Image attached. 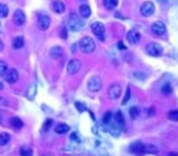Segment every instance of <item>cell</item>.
<instances>
[{
  "label": "cell",
  "instance_id": "obj_1",
  "mask_svg": "<svg viewBox=\"0 0 178 156\" xmlns=\"http://www.w3.org/2000/svg\"><path fill=\"white\" fill-rule=\"evenodd\" d=\"M79 48L83 53L86 54H90L95 50V42L90 38V37H83L79 40Z\"/></svg>",
  "mask_w": 178,
  "mask_h": 156
},
{
  "label": "cell",
  "instance_id": "obj_2",
  "mask_svg": "<svg viewBox=\"0 0 178 156\" xmlns=\"http://www.w3.org/2000/svg\"><path fill=\"white\" fill-rule=\"evenodd\" d=\"M67 25H68V28L71 29L72 32H78L81 31L83 27V23L79 18V16H77L76 14H71L68 17V21H67Z\"/></svg>",
  "mask_w": 178,
  "mask_h": 156
},
{
  "label": "cell",
  "instance_id": "obj_3",
  "mask_svg": "<svg viewBox=\"0 0 178 156\" xmlns=\"http://www.w3.org/2000/svg\"><path fill=\"white\" fill-rule=\"evenodd\" d=\"M103 87V82H101V78L99 76H93L90 77L88 81V89L93 93H96L101 89Z\"/></svg>",
  "mask_w": 178,
  "mask_h": 156
},
{
  "label": "cell",
  "instance_id": "obj_4",
  "mask_svg": "<svg viewBox=\"0 0 178 156\" xmlns=\"http://www.w3.org/2000/svg\"><path fill=\"white\" fill-rule=\"evenodd\" d=\"M90 28L91 32L100 39V40H104L105 39V26L101 22H94L90 25Z\"/></svg>",
  "mask_w": 178,
  "mask_h": 156
},
{
  "label": "cell",
  "instance_id": "obj_5",
  "mask_svg": "<svg viewBox=\"0 0 178 156\" xmlns=\"http://www.w3.org/2000/svg\"><path fill=\"white\" fill-rule=\"evenodd\" d=\"M162 46L157 43H150L147 45V53L151 56H160L162 54Z\"/></svg>",
  "mask_w": 178,
  "mask_h": 156
},
{
  "label": "cell",
  "instance_id": "obj_6",
  "mask_svg": "<svg viewBox=\"0 0 178 156\" xmlns=\"http://www.w3.org/2000/svg\"><path fill=\"white\" fill-rule=\"evenodd\" d=\"M129 151L137 156H143L145 154V144H143L140 142L133 143L129 146Z\"/></svg>",
  "mask_w": 178,
  "mask_h": 156
},
{
  "label": "cell",
  "instance_id": "obj_7",
  "mask_svg": "<svg viewBox=\"0 0 178 156\" xmlns=\"http://www.w3.org/2000/svg\"><path fill=\"white\" fill-rule=\"evenodd\" d=\"M155 12V5L151 2V1H145L140 6V14L145 17H149Z\"/></svg>",
  "mask_w": 178,
  "mask_h": 156
},
{
  "label": "cell",
  "instance_id": "obj_8",
  "mask_svg": "<svg viewBox=\"0 0 178 156\" xmlns=\"http://www.w3.org/2000/svg\"><path fill=\"white\" fill-rule=\"evenodd\" d=\"M81 67H82L81 61L77 60V59H72L67 64V73L68 74H76L77 72L81 70Z\"/></svg>",
  "mask_w": 178,
  "mask_h": 156
},
{
  "label": "cell",
  "instance_id": "obj_9",
  "mask_svg": "<svg viewBox=\"0 0 178 156\" xmlns=\"http://www.w3.org/2000/svg\"><path fill=\"white\" fill-rule=\"evenodd\" d=\"M151 32H152L155 35H157V37L163 35V34L166 33V26H165V23L161 22V21L154 22V23L151 25Z\"/></svg>",
  "mask_w": 178,
  "mask_h": 156
},
{
  "label": "cell",
  "instance_id": "obj_10",
  "mask_svg": "<svg viewBox=\"0 0 178 156\" xmlns=\"http://www.w3.org/2000/svg\"><path fill=\"white\" fill-rule=\"evenodd\" d=\"M50 17L46 16V15H40L37 20V26L40 31H46V29L50 27Z\"/></svg>",
  "mask_w": 178,
  "mask_h": 156
},
{
  "label": "cell",
  "instance_id": "obj_11",
  "mask_svg": "<svg viewBox=\"0 0 178 156\" xmlns=\"http://www.w3.org/2000/svg\"><path fill=\"white\" fill-rule=\"evenodd\" d=\"M121 92H122L121 85L112 84L109 88V90H107V95H109L110 99H119V97H121Z\"/></svg>",
  "mask_w": 178,
  "mask_h": 156
},
{
  "label": "cell",
  "instance_id": "obj_12",
  "mask_svg": "<svg viewBox=\"0 0 178 156\" xmlns=\"http://www.w3.org/2000/svg\"><path fill=\"white\" fill-rule=\"evenodd\" d=\"M5 81L10 84H14L18 81V72L16 71L15 69H11V70H7L6 74H5Z\"/></svg>",
  "mask_w": 178,
  "mask_h": 156
},
{
  "label": "cell",
  "instance_id": "obj_13",
  "mask_svg": "<svg viewBox=\"0 0 178 156\" xmlns=\"http://www.w3.org/2000/svg\"><path fill=\"white\" fill-rule=\"evenodd\" d=\"M12 20H14V23L16 26H22L26 22V15L22 10H16Z\"/></svg>",
  "mask_w": 178,
  "mask_h": 156
},
{
  "label": "cell",
  "instance_id": "obj_14",
  "mask_svg": "<svg viewBox=\"0 0 178 156\" xmlns=\"http://www.w3.org/2000/svg\"><path fill=\"white\" fill-rule=\"evenodd\" d=\"M127 40L131 43V44H137V43L140 40V34H139V32H137V31H129L128 33H127Z\"/></svg>",
  "mask_w": 178,
  "mask_h": 156
},
{
  "label": "cell",
  "instance_id": "obj_15",
  "mask_svg": "<svg viewBox=\"0 0 178 156\" xmlns=\"http://www.w3.org/2000/svg\"><path fill=\"white\" fill-rule=\"evenodd\" d=\"M49 54H50V57L58 60V59H61L62 55H63V49H62L61 46H53V48L50 49Z\"/></svg>",
  "mask_w": 178,
  "mask_h": 156
},
{
  "label": "cell",
  "instance_id": "obj_16",
  "mask_svg": "<svg viewBox=\"0 0 178 156\" xmlns=\"http://www.w3.org/2000/svg\"><path fill=\"white\" fill-rule=\"evenodd\" d=\"M53 11L56 14H62L65 11V4L60 0H56L53 2Z\"/></svg>",
  "mask_w": 178,
  "mask_h": 156
},
{
  "label": "cell",
  "instance_id": "obj_17",
  "mask_svg": "<svg viewBox=\"0 0 178 156\" xmlns=\"http://www.w3.org/2000/svg\"><path fill=\"white\" fill-rule=\"evenodd\" d=\"M79 14L83 18H88L89 16L91 15V9L89 7L87 4H83L79 6Z\"/></svg>",
  "mask_w": 178,
  "mask_h": 156
},
{
  "label": "cell",
  "instance_id": "obj_18",
  "mask_svg": "<svg viewBox=\"0 0 178 156\" xmlns=\"http://www.w3.org/2000/svg\"><path fill=\"white\" fill-rule=\"evenodd\" d=\"M10 126L14 128V129H16V130H18V129H21V128L23 127V122L18 117H12L10 120Z\"/></svg>",
  "mask_w": 178,
  "mask_h": 156
},
{
  "label": "cell",
  "instance_id": "obj_19",
  "mask_svg": "<svg viewBox=\"0 0 178 156\" xmlns=\"http://www.w3.org/2000/svg\"><path fill=\"white\" fill-rule=\"evenodd\" d=\"M68 130H70V126L66 125V123H59V125L55 127V132H56L58 134H65V133H67Z\"/></svg>",
  "mask_w": 178,
  "mask_h": 156
},
{
  "label": "cell",
  "instance_id": "obj_20",
  "mask_svg": "<svg viewBox=\"0 0 178 156\" xmlns=\"http://www.w3.org/2000/svg\"><path fill=\"white\" fill-rule=\"evenodd\" d=\"M23 45H25V39H23V37H16L15 39H14V42H12L14 49H21Z\"/></svg>",
  "mask_w": 178,
  "mask_h": 156
},
{
  "label": "cell",
  "instance_id": "obj_21",
  "mask_svg": "<svg viewBox=\"0 0 178 156\" xmlns=\"http://www.w3.org/2000/svg\"><path fill=\"white\" fill-rule=\"evenodd\" d=\"M103 1H104L105 7L107 10H112L119 5V0H103Z\"/></svg>",
  "mask_w": 178,
  "mask_h": 156
},
{
  "label": "cell",
  "instance_id": "obj_22",
  "mask_svg": "<svg viewBox=\"0 0 178 156\" xmlns=\"http://www.w3.org/2000/svg\"><path fill=\"white\" fill-rule=\"evenodd\" d=\"M10 142V134L9 133H0V146L6 145L7 143Z\"/></svg>",
  "mask_w": 178,
  "mask_h": 156
},
{
  "label": "cell",
  "instance_id": "obj_23",
  "mask_svg": "<svg viewBox=\"0 0 178 156\" xmlns=\"http://www.w3.org/2000/svg\"><path fill=\"white\" fill-rule=\"evenodd\" d=\"M115 120H116V123L119 125V127L124 128V118H123V115H122V112H117L116 114V116H115Z\"/></svg>",
  "mask_w": 178,
  "mask_h": 156
},
{
  "label": "cell",
  "instance_id": "obj_24",
  "mask_svg": "<svg viewBox=\"0 0 178 156\" xmlns=\"http://www.w3.org/2000/svg\"><path fill=\"white\" fill-rule=\"evenodd\" d=\"M20 155L21 156H32L33 155V151L30 148H27V146H22L20 149Z\"/></svg>",
  "mask_w": 178,
  "mask_h": 156
},
{
  "label": "cell",
  "instance_id": "obj_25",
  "mask_svg": "<svg viewBox=\"0 0 178 156\" xmlns=\"http://www.w3.org/2000/svg\"><path fill=\"white\" fill-rule=\"evenodd\" d=\"M159 150L155 145H151V144H148L145 145V154H157Z\"/></svg>",
  "mask_w": 178,
  "mask_h": 156
},
{
  "label": "cell",
  "instance_id": "obj_26",
  "mask_svg": "<svg viewBox=\"0 0 178 156\" xmlns=\"http://www.w3.org/2000/svg\"><path fill=\"white\" fill-rule=\"evenodd\" d=\"M7 64L5 61H0V77H4L7 72Z\"/></svg>",
  "mask_w": 178,
  "mask_h": 156
},
{
  "label": "cell",
  "instance_id": "obj_27",
  "mask_svg": "<svg viewBox=\"0 0 178 156\" xmlns=\"http://www.w3.org/2000/svg\"><path fill=\"white\" fill-rule=\"evenodd\" d=\"M161 92H162V94L165 95H170L171 93H172V87L170 83H166V84L162 85V88H161Z\"/></svg>",
  "mask_w": 178,
  "mask_h": 156
},
{
  "label": "cell",
  "instance_id": "obj_28",
  "mask_svg": "<svg viewBox=\"0 0 178 156\" xmlns=\"http://www.w3.org/2000/svg\"><path fill=\"white\" fill-rule=\"evenodd\" d=\"M167 117H168V120H171V121L178 122V110H172V111H170L168 115H167Z\"/></svg>",
  "mask_w": 178,
  "mask_h": 156
},
{
  "label": "cell",
  "instance_id": "obj_29",
  "mask_svg": "<svg viewBox=\"0 0 178 156\" xmlns=\"http://www.w3.org/2000/svg\"><path fill=\"white\" fill-rule=\"evenodd\" d=\"M9 14V7L5 4H0V17H6Z\"/></svg>",
  "mask_w": 178,
  "mask_h": 156
},
{
  "label": "cell",
  "instance_id": "obj_30",
  "mask_svg": "<svg viewBox=\"0 0 178 156\" xmlns=\"http://www.w3.org/2000/svg\"><path fill=\"white\" fill-rule=\"evenodd\" d=\"M139 114H140V111H139V109L138 107H131L129 109V116H131V118H133V120H135L138 116H139Z\"/></svg>",
  "mask_w": 178,
  "mask_h": 156
},
{
  "label": "cell",
  "instance_id": "obj_31",
  "mask_svg": "<svg viewBox=\"0 0 178 156\" xmlns=\"http://www.w3.org/2000/svg\"><path fill=\"white\" fill-rule=\"evenodd\" d=\"M131 97H132V92H131V88L128 87V88H127V92H126V95H124V98L122 100V105H126V104L129 101Z\"/></svg>",
  "mask_w": 178,
  "mask_h": 156
},
{
  "label": "cell",
  "instance_id": "obj_32",
  "mask_svg": "<svg viewBox=\"0 0 178 156\" xmlns=\"http://www.w3.org/2000/svg\"><path fill=\"white\" fill-rule=\"evenodd\" d=\"M111 118H112V112L107 111V112L104 115V118H103V121H104V123H110V122H111Z\"/></svg>",
  "mask_w": 178,
  "mask_h": 156
},
{
  "label": "cell",
  "instance_id": "obj_33",
  "mask_svg": "<svg viewBox=\"0 0 178 156\" xmlns=\"http://www.w3.org/2000/svg\"><path fill=\"white\" fill-rule=\"evenodd\" d=\"M74 105H76V107L78 109V111H79V112H83V111H86V110H87V109H86V105H83V104H81V102H76Z\"/></svg>",
  "mask_w": 178,
  "mask_h": 156
},
{
  "label": "cell",
  "instance_id": "obj_34",
  "mask_svg": "<svg viewBox=\"0 0 178 156\" xmlns=\"http://www.w3.org/2000/svg\"><path fill=\"white\" fill-rule=\"evenodd\" d=\"M51 123H53V120H50V118H49V120H46V122H45L44 126H43V130L46 132V130L49 129V127L51 126Z\"/></svg>",
  "mask_w": 178,
  "mask_h": 156
},
{
  "label": "cell",
  "instance_id": "obj_35",
  "mask_svg": "<svg viewBox=\"0 0 178 156\" xmlns=\"http://www.w3.org/2000/svg\"><path fill=\"white\" fill-rule=\"evenodd\" d=\"M60 37H61V38H63V39H67V32H66V28H62V29H61Z\"/></svg>",
  "mask_w": 178,
  "mask_h": 156
},
{
  "label": "cell",
  "instance_id": "obj_36",
  "mask_svg": "<svg viewBox=\"0 0 178 156\" xmlns=\"http://www.w3.org/2000/svg\"><path fill=\"white\" fill-rule=\"evenodd\" d=\"M71 139L74 140V142H79V138H78L77 133H72V134H71Z\"/></svg>",
  "mask_w": 178,
  "mask_h": 156
},
{
  "label": "cell",
  "instance_id": "obj_37",
  "mask_svg": "<svg viewBox=\"0 0 178 156\" xmlns=\"http://www.w3.org/2000/svg\"><path fill=\"white\" fill-rule=\"evenodd\" d=\"M117 45H119V49H126V46L123 45V43H122V42H119V44H117Z\"/></svg>",
  "mask_w": 178,
  "mask_h": 156
},
{
  "label": "cell",
  "instance_id": "obj_38",
  "mask_svg": "<svg viewBox=\"0 0 178 156\" xmlns=\"http://www.w3.org/2000/svg\"><path fill=\"white\" fill-rule=\"evenodd\" d=\"M2 49H4V43L0 40V51H2Z\"/></svg>",
  "mask_w": 178,
  "mask_h": 156
},
{
  "label": "cell",
  "instance_id": "obj_39",
  "mask_svg": "<svg viewBox=\"0 0 178 156\" xmlns=\"http://www.w3.org/2000/svg\"><path fill=\"white\" fill-rule=\"evenodd\" d=\"M168 156H178L177 153H168Z\"/></svg>",
  "mask_w": 178,
  "mask_h": 156
},
{
  "label": "cell",
  "instance_id": "obj_40",
  "mask_svg": "<svg viewBox=\"0 0 178 156\" xmlns=\"http://www.w3.org/2000/svg\"><path fill=\"white\" fill-rule=\"evenodd\" d=\"M2 88H4V85H2V84H1V83H0V90H1Z\"/></svg>",
  "mask_w": 178,
  "mask_h": 156
},
{
  "label": "cell",
  "instance_id": "obj_41",
  "mask_svg": "<svg viewBox=\"0 0 178 156\" xmlns=\"http://www.w3.org/2000/svg\"><path fill=\"white\" fill-rule=\"evenodd\" d=\"M159 1H166V0H159Z\"/></svg>",
  "mask_w": 178,
  "mask_h": 156
},
{
  "label": "cell",
  "instance_id": "obj_42",
  "mask_svg": "<svg viewBox=\"0 0 178 156\" xmlns=\"http://www.w3.org/2000/svg\"><path fill=\"white\" fill-rule=\"evenodd\" d=\"M43 156H51V155H43Z\"/></svg>",
  "mask_w": 178,
  "mask_h": 156
},
{
  "label": "cell",
  "instance_id": "obj_43",
  "mask_svg": "<svg viewBox=\"0 0 178 156\" xmlns=\"http://www.w3.org/2000/svg\"><path fill=\"white\" fill-rule=\"evenodd\" d=\"M0 122H1V116H0Z\"/></svg>",
  "mask_w": 178,
  "mask_h": 156
}]
</instances>
